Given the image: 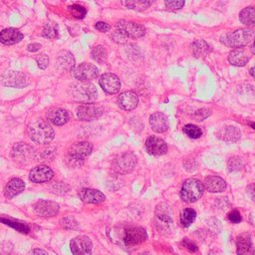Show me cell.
<instances>
[{"label": "cell", "instance_id": "40", "mask_svg": "<svg viewBox=\"0 0 255 255\" xmlns=\"http://www.w3.org/2000/svg\"><path fill=\"white\" fill-rule=\"evenodd\" d=\"M227 217H228V220H229L230 222L234 223V224H237V223L241 222V220H242L241 214H240V212L237 211V210H232V211H230V212L228 213Z\"/></svg>", "mask_w": 255, "mask_h": 255}, {"label": "cell", "instance_id": "35", "mask_svg": "<svg viewBox=\"0 0 255 255\" xmlns=\"http://www.w3.org/2000/svg\"><path fill=\"white\" fill-rule=\"evenodd\" d=\"M183 132L190 138H199L202 134V130L195 125H185L183 127Z\"/></svg>", "mask_w": 255, "mask_h": 255}, {"label": "cell", "instance_id": "51", "mask_svg": "<svg viewBox=\"0 0 255 255\" xmlns=\"http://www.w3.org/2000/svg\"><path fill=\"white\" fill-rule=\"evenodd\" d=\"M250 126H251L253 128H255V123H251V124H250Z\"/></svg>", "mask_w": 255, "mask_h": 255}, {"label": "cell", "instance_id": "5", "mask_svg": "<svg viewBox=\"0 0 255 255\" xmlns=\"http://www.w3.org/2000/svg\"><path fill=\"white\" fill-rule=\"evenodd\" d=\"M136 164V156L131 151L123 152L113 160V169L121 174L130 172Z\"/></svg>", "mask_w": 255, "mask_h": 255}, {"label": "cell", "instance_id": "7", "mask_svg": "<svg viewBox=\"0 0 255 255\" xmlns=\"http://www.w3.org/2000/svg\"><path fill=\"white\" fill-rule=\"evenodd\" d=\"M117 30L123 33L127 38H133L137 39L142 37L145 34V29L142 25L128 21V20H121L116 25Z\"/></svg>", "mask_w": 255, "mask_h": 255}, {"label": "cell", "instance_id": "19", "mask_svg": "<svg viewBox=\"0 0 255 255\" xmlns=\"http://www.w3.org/2000/svg\"><path fill=\"white\" fill-rule=\"evenodd\" d=\"M75 58L69 51H62L57 57L56 68L62 72L73 71L75 68Z\"/></svg>", "mask_w": 255, "mask_h": 255}, {"label": "cell", "instance_id": "23", "mask_svg": "<svg viewBox=\"0 0 255 255\" xmlns=\"http://www.w3.org/2000/svg\"><path fill=\"white\" fill-rule=\"evenodd\" d=\"M47 119L50 123H52L55 126H63L66 123H68L70 116L65 109L55 108L48 112Z\"/></svg>", "mask_w": 255, "mask_h": 255}, {"label": "cell", "instance_id": "10", "mask_svg": "<svg viewBox=\"0 0 255 255\" xmlns=\"http://www.w3.org/2000/svg\"><path fill=\"white\" fill-rule=\"evenodd\" d=\"M11 157L20 164H26L34 157V150L30 145L24 142H18L12 148Z\"/></svg>", "mask_w": 255, "mask_h": 255}, {"label": "cell", "instance_id": "46", "mask_svg": "<svg viewBox=\"0 0 255 255\" xmlns=\"http://www.w3.org/2000/svg\"><path fill=\"white\" fill-rule=\"evenodd\" d=\"M28 255H49L47 251H45L44 249H40V248H34L32 250L29 251Z\"/></svg>", "mask_w": 255, "mask_h": 255}, {"label": "cell", "instance_id": "28", "mask_svg": "<svg viewBox=\"0 0 255 255\" xmlns=\"http://www.w3.org/2000/svg\"><path fill=\"white\" fill-rule=\"evenodd\" d=\"M204 186L209 192H221L226 188V182L217 175H209L204 179Z\"/></svg>", "mask_w": 255, "mask_h": 255}, {"label": "cell", "instance_id": "3", "mask_svg": "<svg viewBox=\"0 0 255 255\" xmlns=\"http://www.w3.org/2000/svg\"><path fill=\"white\" fill-rule=\"evenodd\" d=\"M254 37V31L249 28H241L233 32L225 33L220 37L221 43L227 47L240 48L246 46Z\"/></svg>", "mask_w": 255, "mask_h": 255}, {"label": "cell", "instance_id": "11", "mask_svg": "<svg viewBox=\"0 0 255 255\" xmlns=\"http://www.w3.org/2000/svg\"><path fill=\"white\" fill-rule=\"evenodd\" d=\"M70 249L73 255H92L93 244L88 236L80 235L71 240Z\"/></svg>", "mask_w": 255, "mask_h": 255}, {"label": "cell", "instance_id": "17", "mask_svg": "<svg viewBox=\"0 0 255 255\" xmlns=\"http://www.w3.org/2000/svg\"><path fill=\"white\" fill-rule=\"evenodd\" d=\"M54 176L53 170L47 165H38L33 167L29 173V178L35 183H43L51 180Z\"/></svg>", "mask_w": 255, "mask_h": 255}, {"label": "cell", "instance_id": "16", "mask_svg": "<svg viewBox=\"0 0 255 255\" xmlns=\"http://www.w3.org/2000/svg\"><path fill=\"white\" fill-rule=\"evenodd\" d=\"M237 255H255V248L252 237L249 233H241L236 238Z\"/></svg>", "mask_w": 255, "mask_h": 255}, {"label": "cell", "instance_id": "30", "mask_svg": "<svg viewBox=\"0 0 255 255\" xmlns=\"http://www.w3.org/2000/svg\"><path fill=\"white\" fill-rule=\"evenodd\" d=\"M240 21L247 26H255V6L246 7L239 13Z\"/></svg>", "mask_w": 255, "mask_h": 255}, {"label": "cell", "instance_id": "26", "mask_svg": "<svg viewBox=\"0 0 255 255\" xmlns=\"http://www.w3.org/2000/svg\"><path fill=\"white\" fill-rule=\"evenodd\" d=\"M217 136L219 138H221L224 141H237L240 136H241V132L240 129L234 126H226L221 128L218 131H217Z\"/></svg>", "mask_w": 255, "mask_h": 255}, {"label": "cell", "instance_id": "14", "mask_svg": "<svg viewBox=\"0 0 255 255\" xmlns=\"http://www.w3.org/2000/svg\"><path fill=\"white\" fill-rule=\"evenodd\" d=\"M99 84L107 94H117L121 89V82L118 76L112 73H105L100 77Z\"/></svg>", "mask_w": 255, "mask_h": 255}, {"label": "cell", "instance_id": "22", "mask_svg": "<svg viewBox=\"0 0 255 255\" xmlns=\"http://www.w3.org/2000/svg\"><path fill=\"white\" fill-rule=\"evenodd\" d=\"M79 196L83 202L86 203H101L106 199L103 192L93 188H83L79 192Z\"/></svg>", "mask_w": 255, "mask_h": 255}, {"label": "cell", "instance_id": "44", "mask_svg": "<svg viewBox=\"0 0 255 255\" xmlns=\"http://www.w3.org/2000/svg\"><path fill=\"white\" fill-rule=\"evenodd\" d=\"M95 27H96L97 30H99V31H101V32H104V33L108 32V31L110 30V28H111V26H110L108 23L102 22V21L97 22L96 25H95Z\"/></svg>", "mask_w": 255, "mask_h": 255}, {"label": "cell", "instance_id": "13", "mask_svg": "<svg viewBox=\"0 0 255 255\" xmlns=\"http://www.w3.org/2000/svg\"><path fill=\"white\" fill-rule=\"evenodd\" d=\"M1 83L7 87L24 88L28 85V78L21 72L8 71L2 75Z\"/></svg>", "mask_w": 255, "mask_h": 255}, {"label": "cell", "instance_id": "49", "mask_svg": "<svg viewBox=\"0 0 255 255\" xmlns=\"http://www.w3.org/2000/svg\"><path fill=\"white\" fill-rule=\"evenodd\" d=\"M251 51H252V53H253V54H255V40H254L253 45H252V47H251Z\"/></svg>", "mask_w": 255, "mask_h": 255}, {"label": "cell", "instance_id": "41", "mask_svg": "<svg viewBox=\"0 0 255 255\" xmlns=\"http://www.w3.org/2000/svg\"><path fill=\"white\" fill-rule=\"evenodd\" d=\"M164 4L169 10H178L184 5V1H165Z\"/></svg>", "mask_w": 255, "mask_h": 255}, {"label": "cell", "instance_id": "4", "mask_svg": "<svg viewBox=\"0 0 255 255\" xmlns=\"http://www.w3.org/2000/svg\"><path fill=\"white\" fill-rule=\"evenodd\" d=\"M203 190L204 186L201 181L195 178H188L181 186L180 198L186 203L195 202L202 196Z\"/></svg>", "mask_w": 255, "mask_h": 255}, {"label": "cell", "instance_id": "8", "mask_svg": "<svg viewBox=\"0 0 255 255\" xmlns=\"http://www.w3.org/2000/svg\"><path fill=\"white\" fill-rule=\"evenodd\" d=\"M73 77L79 82H90L99 76V69L90 63H82L72 71Z\"/></svg>", "mask_w": 255, "mask_h": 255}, {"label": "cell", "instance_id": "27", "mask_svg": "<svg viewBox=\"0 0 255 255\" xmlns=\"http://www.w3.org/2000/svg\"><path fill=\"white\" fill-rule=\"evenodd\" d=\"M24 188H25V183L22 179L17 178V177L12 178L5 185L4 195L7 198H12V197L18 195L19 193H21L24 190Z\"/></svg>", "mask_w": 255, "mask_h": 255}, {"label": "cell", "instance_id": "45", "mask_svg": "<svg viewBox=\"0 0 255 255\" xmlns=\"http://www.w3.org/2000/svg\"><path fill=\"white\" fill-rule=\"evenodd\" d=\"M247 194L249 195V197L255 202V183H251L247 186L246 188Z\"/></svg>", "mask_w": 255, "mask_h": 255}, {"label": "cell", "instance_id": "48", "mask_svg": "<svg viewBox=\"0 0 255 255\" xmlns=\"http://www.w3.org/2000/svg\"><path fill=\"white\" fill-rule=\"evenodd\" d=\"M249 72H250V75H251L252 77H254V78H255V64L251 67V69H250V71H249Z\"/></svg>", "mask_w": 255, "mask_h": 255}, {"label": "cell", "instance_id": "6", "mask_svg": "<svg viewBox=\"0 0 255 255\" xmlns=\"http://www.w3.org/2000/svg\"><path fill=\"white\" fill-rule=\"evenodd\" d=\"M73 97L80 102H91L97 99L98 92L96 87L90 82H80L72 88Z\"/></svg>", "mask_w": 255, "mask_h": 255}, {"label": "cell", "instance_id": "42", "mask_svg": "<svg viewBox=\"0 0 255 255\" xmlns=\"http://www.w3.org/2000/svg\"><path fill=\"white\" fill-rule=\"evenodd\" d=\"M182 245L189 251V252H191V253H193V252H196L197 250H198V248H197V246H196V244L194 243V242H192V241H190L188 238H184L183 240H182Z\"/></svg>", "mask_w": 255, "mask_h": 255}, {"label": "cell", "instance_id": "12", "mask_svg": "<svg viewBox=\"0 0 255 255\" xmlns=\"http://www.w3.org/2000/svg\"><path fill=\"white\" fill-rule=\"evenodd\" d=\"M147 238L146 231L142 227H129L124 232V243L127 246H134L142 243Z\"/></svg>", "mask_w": 255, "mask_h": 255}, {"label": "cell", "instance_id": "36", "mask_svg": "<svg viewBox=\"0 0 255 255\" xmlns=\"http://www.w3.org/2000/svg\"><path fill=\"white\" fill-rule=\"evenodd\" d=\"M68 10L70 11V13L75 18H78V19H83L86 16V13H87L85 7H83V6L79 5V4H74V5L69 6Z\"/></svg>", "mask_w": 255, "mask_h": 255}, {"label": "cell", "instance_id": "39", "mask_svg": "<svg viewBox=\"0 0 255 255\" xmlns=\"http://www.w3.org/2000/svg\"><path fill=\"white\" fill-rule=\"evenodd\" d=\"M36 62L38 63V67L42 70L46 69L49 64V58L46 54H39L36 56Z\"/></svg>", "mask_w": 255, "mask_h": 255}, {"label": "cell", "instance_id": "9", "mask_svg": "<svg viewBox=\"0 0 255 255\" xmlns=\"http://www.w3.org/2000/svg\"><path fill=\"white\" fill-rule=\"evenodd\" d=\"M76 112L79 120L90 122V121L99 119L104 113V108L100 105L89 103V104L80 105L77 108Z\"/></svg>", "mask_w": 255, "mask_h": 255}, {"label": "cell", "instance_id": "15", "mask_svg": "<svg viewBox=\"0 0 255 255\" xmlns=\"http://www.w3.org/2000/svg\"><path fill=\"white\" fill-rule=\"evenodd\" d=\"M60 206L57 202L52 200H38L34 204V211L37 215L43 217L55 216L59 212Z\"/></svg>", "mask_w": 255, "mask_h": 255}, {"label": "cell", "instance_id": "47", "mask_svg": "<svg viewBox=\"0 0 255 255\" xmlns=\"http://www.w3.org/2000/svg\"><path fill=\"white\" fill-rule=\"evenodd\" d=\"M40 48H41V45H40V44H38V43H32V44H29V45H28V47H27L28 51H30V52H36V51H38Z\"/></svg>", "mask_w": 255, "mask_h": 255}, {"label": "cell", "instance_id": "29", "mask_svg": "<svg viewBox=\"0 0 255 255\" xmlns=\"http://www.w3.org/2000/svg\"><path fill=\"white\" fill-rule=\"evenodd\" d=\"M191 50L196 58L205 57L211 51L210 46L203 40H196L191 45Z\"/></svg>", "mask_w": 255, "mask_h": 255}, {"label": "cell", "instance_id": "2", "mask_svg": "<svg viewBox=\"0 0 255 255\" xmlns=\"http://www.w3.org/2000/svg\"><path fill=\"white\" fill-rule=\"evenodd\" d=\"M93 150V145L89 141H79L73 143L66 154V162L71 167L80 166L86 157H88Z\"/></svg>", "mask_w": 255, "mask_h": 255}, {"label": "cell", "instance_id": "25", "mask_svg": "<svg viewBox=\"0 0 255 255\" xmlns=\"http://www.w3.org/2000/svg\"><path fill=\"white\" fill-rule=\"evenodd\" d=\"M249 59H250V57H249L248 52L242 48L234 49L228 55L229 63L233 66H238V67L245 66L248 63Z\"/></svg>", "mask_w": 255, "mask_h": 255}, {"label": "cell", "instance_id": "38", "mask_svg": "<svg viewBox=\"0 0 255 255\" xmlns=\"http://www.w3.org/2000/svg\"><path fill=\"white\" fill-rule=\"evenodd\" d=\"M210 114H211L210 110H208V109H201V110L195 112V113L192 115V118H193L195 121H197V122H201V121H203L205 118H207Z\"/></svg>", "mask_w": 255, "mask_h": 255}, {"label": "cell", "instance_id": "31", "mask_svg": "<svg viewBox=\"0 0 255 255\" xmlns=\"http://www.w3.org/2000/svg\"><path fill=\"white\" fill-rule=\"evenodd\" d=\"M196 217V212L192 208H185L180 213V223L183 227L191 225Z\"/></svg>", "mask_w": 255, "mask_h": 255}, {"label": "cell", "instance_id": "32", "mask_svg": "<svg viewBox=\"0 0 255 255\" xmlns=\"http://www.w3.org/2000/svg\"><path fill=\"white\" fill-rule=\"evenodd\" d=\"M91 55H92V58L100 63V64H103L106 62L107 60V57H108V53H107V50L104 46L102 45H98V46H95L92 51H91Z\"/></svg>", "mask_w": 255, "mask_h": 255}, {"label": "cell", "instance_id": "50", "mask_svg": "<svg viewBox=\"0 0 255 255\" xmlns=\"http://www.w3.org/2000/svg\"><path fill=\"white\" fill-rule=\"evenodd\" d=\"M140 255H150V253H149V252H143V253H141Z\"/></svg>", "mask_w": 255, "mask_h": 255}, {"label": "cell", "instance_id": "24", "mask_svg": "<svg viewBox=\"0 0 255 255\" xmlns=\"http://www.w3.org/2000/svg\"><path fill=\"white\" fill-rule=\"evenodd\" d=\"M23 34L15 28H7L0 32V42L4 45L16 44L23 40Z\"/></svg>", "mask_w": 255, "mask_h": 255}, {"label": "cell", "instance_id": "21", "mask_svg": "<svg viewBox=\"0 0 255 255\" xmlns=\"http://www.w3.org/2000/svg\"><path fill=\"white\" fill-rule=\"evenodd\" d=\"M149 125L153 131L159 133L164 132L169 127L167 117L160 112H156L149 117Z\"/></svg>", "mask_w": 255, "mask_h": 255}, {"label": "cell", "instance_id": "18", "mask_svg": "<svg viewBox=\"0 0 255 255\" xmlns=\"http://www.w3.org/2000/svg\"><path fill=\"white\" fill-rule=\"evenodd\" d=\"M145 147L149 154L162 155L167 151V145L163 139L155 135H150L145 140Z\"/></svg>", "mask_w": 255, "mask_h": 255}, {"label": "cell", "instance_id": "34", "mask_svg": "<svg viewBox=\"0 0 255 255\" xmlns=\"http://www.w3.org/2000/svg\"><path fill=\"white\" fill-rule=\"evenodd\" d=\"M122 3L125 6H127L128 9H132L135 11H143L147 7H149L152 2L140 0V1H123Z\"/></svg>", "mask_w": 255, "mask_h": 255}, {"label": "cell", "instance_id": "20", "mask_svg": "<svg viewBox=\"0 0 255 255\" xmlns=\"http://www.w3.org/2000/svg\"><path fill=\"white\" fill-rule=\"evenodd\" d=\"M118 104L122 110L132 111L138 104V97L135 93L128 91L121 94L118 99Z\"/></svg>", "mask_w": 255, "mask_h": 255}, {"label": "cell", "instance_id": "33", "mask_svg": "<svg viewBox=\"0 0 255 255\" xmlns=\"http://www.w3.org/2000/svg\"><path fill=\"white\" fill-rule=\"evenodd\" d=\"M59 34V29L58 25L54 22H48L44 25L42 29V36L49 38V39H54L57 38Z\"/></svg>", "mask_w": 255, "mask_h": 255}, {"label": "cell", "instance_id": "1", "mask_svg": "<svg viewBox=\"0 0 255 255\" xmlns=\"http://www.w3.org/2000/svg\"><path fill=\"white\" fill-rule=\"evenodd\" d=\"M29 137L36 143L44 144L53 140L55 131L51 125L42 119L32 121L27 128Z\"/></svg>", "mask_w": 255, "mask_h": 255}, {"label": "cell", "instance_id": "37", "mask_svg": "<svg viewBox=\"0 0 255 255\" xmlns=\"http://www.w3.org/2000/svg\"><path fill=\"white\" fill-rule=\"evenodd\" d=\"M227 166L230 171H236L243 166V161L239 156H232L229 158Z\"/></svg>", "mask_w": 255, "mask_h": 255}, {"label": "cell", "instance_id": "43", "mask_svg": "<svg viewBox=\"0 0 255 255\" xmlns=\"http://www.w3.org/2000/svg\"><path fill=\"white\" fill-rule=\"evenodd\" d=\"M112 38H113V40L115 41V42H117V43H120V44H124V43H126L127 42V37L123 34V33H121L120 31H115L114 33H113V35H112Z\"/></svg>", "mask_w": 255, "mask_h": 255}]
</instances>
